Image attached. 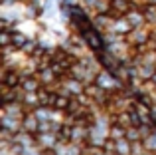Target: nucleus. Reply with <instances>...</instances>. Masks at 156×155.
<instances>
[{"mask_svg": "<svg viewBox=\"0 0 156 155\" xmlns=\"http://www.w3.org/2000/svg\"><path fill=\"white\" fill-rule=\"evenodd\" d=\"M125 18L129 20L130 24H133V28H138L140 24H144V14H140V12H136V10L126 12V16H125Z\"/></svg>", "mask_w": 156, "mask_h": 155, "instance_id": "1", "label": "nucleus"}]
</instances>
